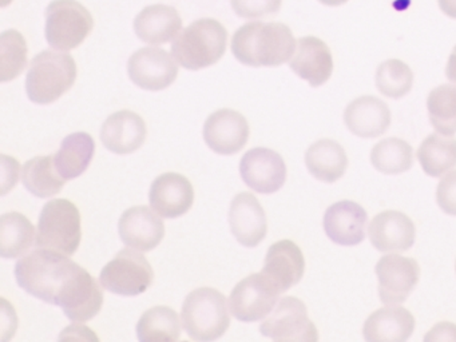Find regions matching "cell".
Segmentation results:
<instances>
[{"mask_svg": "<svg viewBox=\"0 0 456 342\" xmlns=\"http://www.w3.org/2000/svg\"><path fill=\"white\" fill-rule=\"evenodd\" d=\"M180 317L169 306H154L146 310L137 323V338L141 342H175L180 339Z\"/></svg>", "mask_w": 456, "mask_h": 342, "instance_id": "obj_30", "label": "cell"}, {"mask_svg": "<svg viewBox=\"0 0 456 342\" xmlns=\"http://www.w3.org/2000/svg\"><path fill=\"white\" fill-rule=\"evenodd\" d=\"M76 61L68 53L45 50L31 61L26 93L36 104H50L68 93L77 80Z\"/></svg>", "mask_w": 456, "mask_h": 342, "instance_id": "obj_4", "label": "cell"}, {"mask_svg": "<svg viewBox=\"0 0 456 342\" xmlns=\"http://www.w3.org/2000/svg\"><path fill=\"white\" fill-rule=\"evenodd\" d=\"M193 202V184L181 174H162L154 179L149 190V203L162 218L183 216L191 210Z\"/></svg>", "mask_w": 456, "mask_h": 342, "instance_id": "obj_16", "label": "cell"}, {"mask_svg": "<svg viewBox=\"0 0 456 342\" xmlns=\"http://www.w3.org/2000/svg\"><path fill=\"white\" fill-rule=\"evenodd\" d=\"M100 281L103 289L117 296H140L153 285V267L140 250L127 248L105 265Z\"/></svg>", "mask_w": 456, "mask_h": 342, "instance_id": "obj_8", "label": "cell"}, {"mask_svg": "<svg viewBox=\"0 0 456 342\" xmlns=\"http://www.w3.org/2000/svg\"><path fill=\"white\" fill-rule=\"evenodd\" d=\"M282 0H231L232 8L242 19H260L276 15Z\"/></svg>", "mask_w": 456, "mask_h": 342, "instance_id": "obj_36", "label": "cell"}, {"mask_svg": "<svg viewBox=\"0 0 456 342\" xmlns=\"http://www.w3.org/2000/svg\"><path fill=\"white\" fill-rule=\"evenodd\" d=\"M368 235L376 250L403 253L415 245V224L402 211L386 210L370 221Z\"/></svg>", "mask_w": 456, "mask_h": 342, "instance_id": "obj_19", "label": "cell"}, {"mask_svg": "<svg viewBox=\"0 0 456 342\" xmlns=\"http://www.w3.org/2000/svg\"><path fill=\"white\" fill-rule=\"evenodd\" d=\"M412 69L399 59H388L376 69V87L387 98H403L412 90Z\"/></svg>", "mask_w": 456, "mask_h": 342, "instance_id": "obj_35", "label": "cell"}, {"mask_svg": "<svg viewBox=\"0 0 456 342\" xmlns=\"http://www.w3.org/2000/svg\"><path fill=\"white\" fill-rule=\"evenodd\" d=\"M36 235V227L28 216L18 211L4 214L0 218V256L4 259L25 256Z\"/></svg>", "mask_w": 456, "mask_h": 342, "instance_id": "obj_29", "label": "cell"}, {"mask_svg": "<svg viewBox=\"0 0 456 342\" xmlns=\"http://www.w3.org/2000/svg\"><path fill=\"white\" fill-rule=\"evenodd\" d=\"M260 331L273 341L314 342L319 339L305 304L292 296L280 299L272 314L261 323Z\"/></svg>", "mask_w": 456, "mask_h": 342, "instance_id": "obj_10", "label": "cell"}, {"mask_svg": "<svg viewBox=\"0 0 456 342\" xmlns=\"http://www.w3.org/2000/svg\"><path fill=\"white\" fill-rule=\"evenodd\" d=\"M228 31L216 19L204 18L186 27L172 45L178 64L191 71L217 63L226 51Z\"/></svg>", "mask_w": 456, "mask_h": 342, "instance_id": "obj_3", "label": "cell"}, {"mask_svg": "<svg viewBox=\"0 0 456 342\" xmlns=\"http://www.w3.org/2000/svg\"><path fill=\"white\" fill-rule=\"evenodd\" d=\"M18 285L36 298L62 307L74 323L93 320L102 309L103 290L84 267L69 256L38 248L15 265Z\"/></svg>", "mask_w": 456, "mask_h": 342, "instance_id": "obj_1", "label": "cell"}, {"mask_svg": "<svg viewBox=\"0 0 456 342\" xmlns=\"http://www.w3.org/2000/svg\"><path fill=\"white\" fill-rule=\"evenodd\" d=\"M368 216L354 200H340L327 208L322 219L325 234L336 245L356 246L365 240Z\"/></svg>", "mask_w": 456, "mask_h": 342, "instance_id": "obj_18", "label": "cell"}, {"mask_svg": "<svg viewBox=\"0 0 456 342\" xmlns=\"http://www.w3.org/2000/svg\"><path fill=\"white\" fill-rule=\"evenodd\" d=\"M436 202L448 216H456V171L440 179L436 189Z\"/></svg>", "mask_w": 456, "mask_h": 342, "instance_id": "obj_37", "label": "cell"}, {"mask_svg": "<svg viewBox=\"0 0 456 342\" xmlns=\"http://www.w3.org/2000/svg\"><path fill=\"white\" fill-rule=\"evenodd\" d=\"M290 69L312 87H320L330 80L333 72V58L327 43L316 37H304L297 40Z\"/></svg>", "mask_w": 456, "mask_h": 342, "instance_id": "obj_23", "label": "cell"}, {"mask_svg": "<svg viewBox=\"0 0 456 342\" xmlns=\"http://www.w3.org/2000/svg\"><path fill=\"white\" fill-rule=\"evenodd\" d=\"M81 240V213L76 203L65 198L49 200L39 216L37 246L70 256L78 250Z\"/></svg>", "mask_w": 456, "mask_h": 342, "instance_id": "obj_6", "label": "cell"}, {"mask_svg": "<svg viewBox=\"0 0 456 342\" xmlns=\"http://www.w3.org/2000/svg\"><path fill=\"white\" fill-rule=\"evenodd\" d=\"M440 10L451 19H456V0H437Z\"/></svg>", "mask_w": 456, "mask_h": 342, "instance_id": "obj_41", "label": "cell"}, {"mask_svg": "<svg viewBox=\"0 0 456 342\" xmlns=\"http://www.w3.org/2000/svg\"><path fill=\"white\" fill-rule=\"evenodd\" d=\"M2 82L17 79L28 66V43L17 29H7L0 37Z\"/></svg>", "mask_w": 456, "mask_h": 342, "instance_id": "obj_34", "label": "cell"}, {"mask_svg": "<svg viewBox=\"0 0 456 342\" xmlns=\"http://www.w3.org/2000/svg\"><path fill=\"white\" fill-rule=\"evenodd\" d=\"M445 75H447L450 82L455 83L456 85V45L453 47L450 58H448L447 67H445Z\"/></svg>", "mask_w": 456, "mask_h": 342, "instance_id": "obj_40", "label": "cell"}, {"mask_svg": "<svg viewBox=\"0 0 456 342\" xmlns=\"http://www.w3.org/2000/svg\"><path fill=\"white\" fill-rule=\"evenodd\" d=\"M305 165L312 176L325 183L343 178L348 167L346 150L332 139H320L305 152Z\"/></svg>", "mask_w": 456, "mask_h": 342, "instance_id": "obj_26", "label": "cell"}, {"mask_svg": "<svg viewBox=\"0 0 456 342\" xmlns=\"http://www.w3.org/2000/svg\"><path fill=\"white\" fill-rule=\"evenodd\" d=\"M370 163L387 175L405 173L413 166L412 146L396 136L383 139L373 146Z\"/></svg>", "mask_w": 456, "mask_h": 342, "instance_id": "obj_32", "label": "cell"}, {"mask_svg": "<svg viewBox=\"0 0 456 342\" xmlns=\"http://www.w3.org/2000/svg\"><path fill=\"white\" fill-rule=\"evenodd\" d=\"M261 273L265 274L281 293H285L303 280L305 273L303 251L290 240L273 243L268 248Z\"/></svg>", "mask_w": 456, "mask_h": 342, "instance_id": "obj_21", "label": "cell"}, {"mask_svg": "<svg viewBox=\"0 0 456 342\" xmlns=\"http://www.w3.org/2000/svg\"><path fill=\"white\" fill-rule=\"evenodd\" d=\"M95 142L87 133H74L66 136L60 151L54 155L58 173L69 181L81 176L94 158Z\"/></svg>", "mask_w": 456, "mask_h": 342, "instance_id": "obj_27", "label": "cell"}, {"mask_svg": "<svg viewBox=\"0 0 456 342\" xmlns=\"http://www.w3.org/2000/svg\"><path fill=\"white\" fill-rule=\"evenodd\" d=\"M93 28L94 18L77 0H54L47 5L45 35L55 50L70 51L79 47Z\"/></svg>", "mask_w": 456, "mask_h": 342, "instance_id": "obj_7", "label": "cell"}, {"mask_svg": "<svg viewBox=\"0 0 456 342\" xmlns=\"http://www.w3.org/2000/svg\"><path fill=\"white\" fill-rule=\"evenodd\" d=\"M127 75L142 90L162 91L177 79L178 64L167 50L143 47L130 56Z\"/></svg>", "mask_w": 456, "mask_h": 342, "instance_id": "obj_12", "label": "cell"}, {"mask_svg": "<svg viewBox=\"0 0 456 342\" xmlns=\"http://www.w3.org/2000/svg\"><path fill=\"white\" fill-rule=\"evenodd\" d=\"M297 47L292 29L277 21H250L234 32L232 53L249 67H279L295 55Z\"/></svg>", "mask_w": 456, "mask_h": 342, "instance_id": "obj_2", "label": "cell"}, {"mask_svg": "<svg viewBox=\"0 0 456 342\" xmlns=\"http://www.w3.org/2000/svg\"><path fill=\"white\" fill-rule=\"evenodd\" d=\"M344 123L359 138H378L391 126V111L388 104L376 96H360L346 106Z\"/></svg>", "mask_w": 456, "mask_h": 342, "instance_id": "obj_22", "label": "cell"}, {"mask_svg": "<svg viewBox=\"0 0 456 342\" xmlns=\"http://www.w3.org/2000/svg\"><path fill=\"white\" fill-rule=\"evenodd\" d=\"M118 232L127 248L151 251L164 240L165 224L161 216L154 213L148 206H134L122 214Z\"/></svg>", "mask_w": 456, "mask_h": 342, "instance_id": "obj_17", "label": "cell"}, {"mask_svg": "<svg viewBox=\"0 0 456 342\" xmlns=\"http://www.w3.org/2000/svg\"><path fill=\"white\" fill-rule=\"evenodd\" d=\"M135 35L148 45L172 42L183 29V19L172 5L151 4L143 8L134 19Z\"/></svg>", "mask_w": 456, "mask_h": 342, "instance_id": "obj_25", "label": "cell"}, {"mask_svg": "<svg viewBox=\"0 0 456 342\" xmlns=\"http://www.w3.org/2000/svg\"><path fill=\"white\" fill-rule=\"evenodd\" d=\"M280 294L276 285L263 273L240 281L229 297L232 315L241 322H257L273 312Z\"/></svg>", "mask_w": 456, "mask_h": 342, "instance_id": "obj_9", "label": "cell"}, {"mask_svg": "<svg viewBox=\"0 0 456 342\" xmlns=\"http://www.w3.org/2000/svg\"><path fill=\"white\" fill-rule=\"evenodd\" d=\"M22 182L28 192L37 198H52L60 194L66 179L58 173L54 157L45 155L28 160L22 168Z\"/></svg>", "mask_w": 456, "mask_h": 342, "instance_id": "obj_28", "label": "cell"}, {"mask_svg": "<svg viewBox=\"0 0 456 342\" xmlns=\"http://www.w3.org/2000/svg\"><path fill=\"white\" fill-rule=\"evenodd\" d=\"M322 4L328 5V7H338V5L344 4L348 0H319Z\"/></svg>", "mask_w": 456, "mask_h": 342, "instance_id": "obj_42", "label": "cell"}, {"mask_svg": "<svg viewBox=\"0 0 456 342\" xmlns=\"http://www.w3.org/2000/svg\"><path fill=\"white\" fill-rule=\"evenodd\" d=\"M455 269H456V265H455Z\"/></svg>", "mask_w": 456, "mask_h": 342, "instance_id": "obj_43", "label": "cell"}, {"mask_svg": "<svg viewBox=\"0 0 456 342\" xmlns=\"http://www.w3.org/2000/svg\"><path fill=\"white\" fill-rule=\"evenodd\" d=\"M232 234L240 245L257 248L268 232L265 211L252 192H240L232 200L228 216Z\"/></svg>", "mask_w": 456, "mask_h": 342, "instance_id": "obj_15", "label": "cell"}, {"mask_svg": "<svg viewBox=\"0 0 456 342\" xmlns=\"http://www.w3.org/2000/svg\"><path fill=\"white\" fill-rule=\"evenodd\" d=\"M418 159L427 175H444L456 167V139L431 134L419 146Z\"/></svg>", "mask_w": 456, "mask_h": 342, "instance_id": "obj_31", "label": "cell"}, {"mask_svg": "<svg viewBox=\"0 0 456 342\" xmlns=\"http://www.w3.org/2000/svg\"><path fill=\"white\" fill-rule=\"evenodd\" d=\"M379 281V298L386 305L407 301L420 280V266L413 258L387 254L375 267Z\"/></svg>", "mask_w": 456, "mask_h": 342, "instance_id": "obj_11", "label": "cell"}, {"mask_svg": "<svg viewBox=\"0 0 456 342\" xmlns=\"http://www.w3.org/2000/svg\"><path fill=\"white\" fill-rule=\"evenodd\" d=\"M250 128L247 118L231 109L218 110L204 123L205 143L220 155H234L247 146Z\"/></svg>", "mask_w": 456, "mask_h": 342, "instance_id": "obj_14", "label": "cell"}, {"mask_svg": "<svg viewBox=\"0 0 456 342\" xmlns=\"http://www.w3.org/2000/svg\"><path fill=\"white\" fill-rule=\"evenodd\" d=\"M181 320L194 341L209 342L221 338L231 326L226 297L213 288H199L186 296Z\"/></svg>", "mask_w": 456, "mask_h": 342, "instance_id": "obj_5", "label": "cell"}, {"mask_svg": "<svg viewBox=\"0 0 456 342\" xmlns=\"http://www.w3.org/2000/svg\"><path fill=\"white\" fill-rule=\"evenodd\" d=\"M20 168V163L15 158L2 155V195H6L17 186Z\"/></svg>", "mask_w": 456, "mask_h": 342, "instance_id": "obj_38", "label": "cell"}, {"mask_svg": "<svg viewBox=\"0 0 456 342\" xmlns=\"http://www.w3.org/2000/svg\"><path fill=\"white\" fill-rule=\"evenodd\" d=\"M426 341H448V339H455L456 341V325L450 322H442L431 329L426 336Z\"/></svg>", "mask_w": 456, "mask_h": 342, "instance_id": "obj_39", "label": "cell"}, {"mask_svg": "<svg viewBox=\"0 0 456 342\" xmlns=\"http://www.w3.org/2000/svg\"><path fill=\"white\" fill-rule=\"evenodd\" d=\"M148 135L145 120L137 112L121 110L103 122L101 141L109 151L118 155L132 154L143 146Z\"/></svg>", "mask_w": 456, "mask_h": 342, "instance_id": "obj_20", "label": "cell"}, {"mask_svg": "<svg viewBox=\"0 0 456 342\" xmlns=\"http://www.w3.org/2000/svg\"><path fill=\"white\" fill-rule=\"evenodd\" d=\"M415 325V317L405 307L388 305L365 320L362 336L368 342H405Z\"/></svg>", "mask_w": 456, "mask_h": 342, "instance_id": "obj_24", "label": "cell"}, {"mask_svg": "<svg viewBox=\"0 0 456 342\" xmlns=\"http://www.w3.org/2000/svg\"><path fill=\"white\" fill-rule=\"evenodd\" d=\"M240 175L253 191L274 194L287 181V165L274 150L255 147L242 155Z\"/></svg>", "mask_w": 456, "mask_h": 342, "instance_id": "obj_13", "label": "cell"}, {"mask_svg": "<svg viewBox=\"0 0 456 342\" xmlns=\"http://www.w3.org/2000/svg\"><path fill=\"white\" fill-rule=\"evenodd\" d=\"M429 122L432 127L451 136L456 134V87L452 85L437 86L427 98Z\"/></svg>", "mask_w": 456, "mask_h": 342, "instance_id": "obj_33", "label": "cell"}]
</instances>
